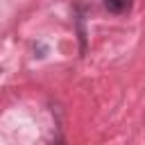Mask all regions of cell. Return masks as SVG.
<instances>
[{
	"mask_svg": "<svg viewBox=\"0 0 145 145\" xmlns=\"http://www.w3.org/2000/svg\"><path fill=\"white\" fill-rule=\"evenodd\" d=\"M102 2H104V7H106L111 14H122V11H127L129 5H131V0H102Z\"/></svg>",
	"mask_w": 145,
	"mask_h": 145,
	"instance_id": "cell-1",
	"label": "cell"
}]
</instances>
